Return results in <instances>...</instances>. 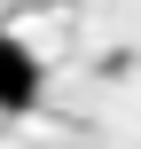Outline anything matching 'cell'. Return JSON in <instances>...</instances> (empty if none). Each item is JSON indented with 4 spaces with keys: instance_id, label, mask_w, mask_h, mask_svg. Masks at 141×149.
I'll use <instances>...</instances> for the list:
<instances>
[{
    "instance_id": "cell-1",
    "label": "cell",
    "mask_w": 141,
    "mask_h": 149,
    "mask_svg": "<svg viewBox=\"0 0 141 149\" xmlns=\"http://www.w3.org/2000/svg\"><path fill=\"white\" fill-rule=\"evenodd\" d=\"M39 79H47L39 55H31L16 31H0V110H31V102H39Z\"/></svg>"
}]
</instances>
